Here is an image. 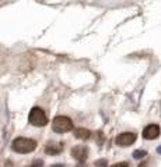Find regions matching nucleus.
<instances>
[{"instance_id": "nucleus-1", "label": "nucleus", "mask_w": 161, "mask_h": 167, "mask_svg": "<svg viewBox=\"0 0 161 167\" xmlns=\"http://www.w3.org/2000/svg\"><path fill=\"white\" fill-rule=\"evenodd\" d=\"M37 146H38L37 141L30 139V138H23V136L16 138L13 141V144H11L13 150L17 152V153H30V152L37 149Z\"/></svg>"}, {"instance_id": "nucleus-2", "label": "nucleus", "mask_w": 161, "mask_h": 167, "mask_svg": "<svg viewBox=\"0 0 161 167\" xmlns=\"http://www.w3.org/2000/svg\"><path fill=\"white\" fill-rule=\"evenodd\" d=\"M52 130L55 132H59V134L69 132L73 130V121L67 116H58L52 121Z\"/></svg>"}, {"instance_id": "nucleus-3", "label": "nucleus", "mask_w": 161, "mask_h": 167, "mask_svg": "<svg viewBox=\"0 0 161 167\" xmlns=\"http://www.w3.org/2000/svg\"><path fill=\"white\" fill-rule=\"evenodd\" d=\"M28 121H30L31 125L45 127L46 124H48V117H46V113L41 107H34V109H31V112H30Z\"/></svg>"}, {"instance_id": "nucleus-4", "label": "nucleus", "mask_w": 161, "mask_h": 167, "mask_svg": "<svg viewBox=\"0 0 161 167\" xmlns=\"http://www.w3.org/2000/svg\"><path fill=\"white\" fill-rule=\"evenodd\" d=\"M136 138H137V135L134 134V132H122V134H119V135L116 136V145L118 146H122V148H126V146H130L132 144H134V141H136Z\"/></svg>"}, {"instance_id": "nucleus-5", "label": "nucleus", "mask_w": 161, "mask_h": 167, "mask_svg": "<svg viewBox=\"0 0 161 167\" xmlns=\"http://www.w3.org/2000/svg\"><path fill=\"white\" fill-rule=\"evenodd\" d=\"M160 132H161V130L157 124H150V125H147L143 130V138L148 139V141H153V139H156V138H158Z\"/></svg>"}, {"instance_id": "nucleus-6", "label": "nucleus", "mask_w": 161, "mask_h": 167, "mask_svg": "<svg viewBox=\"0 0 161 167\" xmlns=\"http://www.w3.org/2000/svg\"><path fill=\"white\" fill-rule=\"evenodd\" d=\"M72 156H73L77 162H86L88 158V149L84 145H77L72 149Z\"/></svg>"}, {"instance_id": "nucleus-7", "label": "nucleus", "mask_w": 161, "mask_h": 167, "mask_svg": "<svg viewBox=\"0 0 161 167\" xmlns=\"http://www.w3.org/2000/svg\"><path fill=\"white\" fill-rule=\"evenodd\" d=\"M62 150H63V145L60 144V142L58 144V142H53V141H49L45 146L46 155H58V153H60Z\"/></svg>"}, {"instance_id": "nucleus-8", "label": "nucleus", "mask_w": 161, "mask_h": 167, "mask_svg": "<svg viewBox=\"0 0 161 167\" xmlns=\"http://www.w3.org/2000/svg\"><path fill=\"white\" fill-rule=\"evenodd\" d=\"M74 136L77 138V139H88L90 136H91V132L88 131V130H86V128H77L76 131H74Z\"/></svg>"}, {"instance_id": "nucleus-9", "label": "nucleus", "mask_w": 161, "mask_h": 167, "mask_svg": "<svg viewBox=\"0 0 161 167\" xmlns=\"http://www.w3.org/2000/svg\"><path fill=\"white\" fill-rule=\"evenodd\" d=\"M144 156H147V152H146V150H134L133 152V158L134 159H143L144 158Z\"/></svg>"}, {"instance_id": "nucleus-10", "label": "nucleus", "mask_w": 161, "mask_h": 167, "mask_svg": "<svg viewBox=\"0 0 161 167\" xmlns=\"http://www.w3.org/2000/svg\"><path fill=\"white\" fill-rule=\"evenodd\" d=\"M111 167H129V163L128 162H120V163H116V164H114V166Z\"/></svg>"}, {"instance_id": "nucleus-11", "label": "nucleus", "mask_w": 161, "mask_h": 167, "mask_svg": "<svg viewBox=\"0 0 161 167\" xmlns=\"http://www.w3.org/2000/svg\"><path fill=\"white\" fill-rule=\"evenodd\" d=\"M95 166H102V167H105V166H106V160H98V162H95Z\"/></svg>"}, {"instance_id": "nucleus-12", "label": "nucleus", "mask_w": 161, "mask_h": 167, "mask_svg": "<svg viewBox=\"0 0 161 167\" xmlns=\"http://www.w3.org/2000/svg\"><path fill=\"white\" fill-rule=\"evenodd\" d=\"M52 167H63V164H55V166H52Z\"/></svg>"}, {"instance_id": "nucleus-13", "label": "nucleus", "mask_w": 161, "mask_h": 167, "mask_svg": "<svg viewBox=\"0 0 161 167\" xmlns=\"http://www.w3.org/2000/svg\"><path fill=\"white\" fill-rule=\"evenodd\" d=\"M157 152H158V153H161V146L158 148V149H157Z\"/></svg>"}]
</instances>
